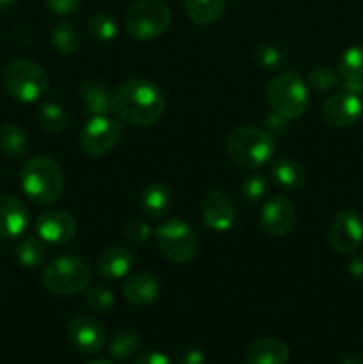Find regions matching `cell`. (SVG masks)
Masks as SVG:
<instances>
[{"label":"cell","instance_id":"1","mask_svg":"<svg viewBox=\"0 0 363 364\" xmlns=\"http://www.w3.org/2000/svg\"><path fill=\"white\" fill-rule=\"evenodd\" d=\"M166 110V98L159 85L146 78H130L114 91L112 114L132 127H152Z\"/></svg>","mask_w":363,"mask_h":364},{"label":"cell","instance_id":"2","mask_svg":"<svg viewBox=\"0 0 363 364\" xmlns=\"http://www.w3.org/2000/svg\"><path fill=\"white\" fill-rule=\"evenodd\" d=\"M21 191L36 205H53L64 191V174L59 164L45 155L32 156L20 171Z\"/></svg>","mask_w":363,"mask_h":364},{"label":"cell","instance_id":"3","mask_svg":"<svg viewBox=\"0 0 363 364\" xmlns=\"http://www.w3.org/2000/svg\"><path fill=\"white\" fill-rule=\"evenodd\" d=\"M226 151L231 162L244 169H260L276 153V139L263 128L238 127L228 134Z\"/></svg>","mask_w":363,"mask_h":364},{"label":"cell","instance_id":"4","mask_svg":"<svg viewBox=\"0 0 363 364\" xmlns=\"http://www.w3.org/2000/svg\"><path fill=\"white\" fill-rule=\"evenodd\" d=\"M265 96L270 110L288 121L301 117L310 107L308 84L294 70H287L276 75L267 84Z\"/></svg>","mask_w":363,"mask_h":364},{"label":"cell","instance_id":"5","mask_svg":"<svg viewBox=\"0 0 363 364\" xmlns=\"http://www.w3.org/2000/svg\"><path fill=\"white\" fill-rule=\"evenodd\" d=\"M91 281V267L78 256H59L43 270V287L57 297H71Z\"/></svg>","mask_w":363,"mask_h":364},{"label":"cell","instance_id":"6","mask_svg":"<svg viewBox=\"0 0 363 364\" xmlns=\"http://www.w3.org/2000/svg\"><path fill=\"white\" fill-rule=\"evenodd\" d=\"M171 18V7L162 0H137L125 13V31L137 41H152L169 28Z\"/></svg>","mask_w":363,"mask_h":364},{"label":"cell","instance_id":"7","mask_svg":"<svg viewBox=\"0 0 363 364\" xmlns=\"http://www.w3.org/2000/svg\"><path fill=\"white\" fill-rule=\"evenodd\" d=\"M4 85L14 100L21 103L38 102L48 91V75L31 59H13L2 73Z\"/></svg>","mask_w":363,"mask_h":364},{"label":"cell","instance_id":"8","mask_svg":"<svg viewBox=\"0 0 363 364\" xmlns=\"http://www.w3.org/2000/svg\"><path fill=\"white\" fill-rule=\"evenodd\" d=\"M157 249L173 263H189L198 251V235L185 220L171 219L153 231Z\"/></svg>","mask_w":363,"mask_h":364},{"label":"cell","instance_id":"9","mask_svg":"<svg viewBox=\"0 0 363 364\" xmlns=\"http://www.w3.org/2000/svg\"><path fill=\"white\" fill-rule=\"evenodd\" d=\"M121 137V124L114 117L91 116L78 137V146L89 156H103L116 148Z\"/></svg>","mask_w":363,"mask_h":364},{"label":"cell","instance_id":"10","mask_svg":"<svg viewBox=\"0 0 363 364\" xmlns=\"http://www.w3.org/2000/svg\"><path fill=\"white\" fill-rule=\"evenodd\" d=\"M330 245L340 255H354L363 245V215L354 208L337 212L327 228Z\"/></svg>","mask_w":363,"mask_h":364},{"label":"cell","instance_id":"11","mask_svg":"<svg viewBox=\"0 0 363 364\" xmlns=\"http://www.w3.org/2000/svg\"><path fill=\"white\" fill-rule=\"evenodd\" d=\"M363 116V102L358 95L338 91L327 96L320 107V117L331 128H349Z\"/></svg>","mask_w":363,"mask_h":364},{"label":"cell","instance_id":"12","mask_svg":"<svg viewBox=\"0 0 363 364\" xmlns=\"http://www.w3.org/2000/svg\"><path fill=\"white\" fill-rule=\"evenodd\" d=\"M298 212L295 205L285 196H273L267 199L260 212V228L265 235L274 238L285 237L294 228Z\"/></svg>","mask_w":363,"mask_h":364},{"label":"cell","instance_id":"13","mask_svg":"<svg viewBox=\"0 0 363 364\" xmlns=\"http://www.w3.org/2000/svg\"><path fill=\"white\" fill-rule=\"evenodd\" d=\"M36 231L46 244H68L77 233V220L63 210H45L36 219Z\"/></svg>","mask_w":363,"mask_h":364},{"label":"cell","instance_id":"14","mask_svg":"<svg viewBox=\"0 0 363 364\" xmlns=\"http://www.w3.org/2000/svg\"><path fill=\"white\" fill-rule=\"evenodd\" d=\"M68 340L78 352L93 355L102 350L107 334L105 329L91 316H75L68 323Z\"/></svg>","mask_w":363,"mask_h":364},{"label":"cell","instance_id":"15","mask_svg":"<svg viewBox=\"0 0 363 364\" xmlns=\"http://www.w3.org/2000/svg\"><path fill=\"white\" fill-rule=\"evenodd\" d=\"M201 219L209 230L221 233L235 226L237 212L224 192L210 191L201 203Z\"/></svg>","mask_w":363,"mask_h":364},{"label":"cell","instance_id":"16","mask_svg":"<svg viewBox=\"0 0 363 364\" xmlns=\"http://www.w3.org/2000/svg\"><path fill=\"white\" fill-rule=\"evenodd\" d=\"M28 228V212L23 203L9 194H0V238H18Z\"/></svg>","mask_w":363,"mask_h":364},{"label":"cell","instance_id":"17","mask_svg":"<svg viewBox=\"0 0 363 364\" xmlns=\"http://www.w3.org/2000/svg\"><path fill=\"white\" fill-rule=\"evenodd\" d=\"M78 95H80L84 110L91 116H103L112 110L114 91L102 78L82 80V84L78 85Z\"/></svg>","mask_w":363,"mask_h":364},{"label":"cell","instance_id":"18","mask_svg":"<svg viewBox=\"0 0 363 364\" xmlns=\"http://www.w3.org/2000/svg\"><path fill=\"white\" fill-rule=\"evenodd\" d=\"M134 263L135 258L128 249L121 247V245H112V247L103 249L98 255V258H96V272L103 279H123L134 269Z\"/></svg>","mask_w":363,"mask_h":364},{"label":"cell","instance_id":"19","mask_svg":"<svg viewBox=\"0 0 363 364\" xmlns=\"http://www.w3.org/2000/svg\"><path fill=\"white\" fill-rule=\"evenodd\" d=\"M290 359V348L280 338H260L248 347V364H287Z\"/></svg>","mask_w":363,"mask_h":364},{"label":"cell","instance_id":"20","mask_svg":"<svg viewBox=\"0 0 363 364\" xmlns=\"http://www.w3.org/2000/svg\"><path fill=\"white\" fill-rule=\"evenodd\" d=\"M160 294V284L155 276L148 272H139L128 277L123 284L125 301L132 306H148L157 301Z\"/></svg>","mask_w":363,"mask_h":364},{"label":"cell","instance_id":"21","mask_svg":"<svg viewBox=\"0 0 363 364\" xmlns=\"http://www.w3.org/2000/svg\"><path fill=\"white\" fill-rule=\"evenodd\" d=\"M269 178L278 185L287 191H295V188L305 187L308 180L305 166L294 159H280L270 166Z\"/></svg>","mask_w":363,"mask_h":364},{"label":"cell","instance_id":"22","mask_svg":"<svg viewBox=\"0 0 363 364\" xmlns=\"http://www.w3.org/2000/svg\"><path fill=\"white\" fill-rule=\"evenodd\" d=\"M139 206L148 219H162L171 208V191L160 181H153L139 196Z\"/></svg>","mask_w":363,"mask_h":364},{"label":"cell","instance_id":"23","mask_svg":"<svg viewBox=\"0 0 363 364\" xmlns=\"http://www.w3.org/2000/svg\"><path fill=\"white\" fill-rule=\"evenodd\" d=\"M0 151L7 159H25V155L28 151V139L20 124L4 123L0 127Z\"/></svg>","mask_w":363,"mask_h":364},{"label":"cell","instance_id":"24","mask_svg":"<svg viewBox=\"0 0 363 364\" xmlns=\"http://www.w3.org/2000/svg\"><path fill=\"white\" fill-rule=\"evenodd\" d=\"M226 9V0H185L187 16L196 25H212L223 16Z\"/></svg>","mask_w":363,"mask_h":364},{"label":"cell","instance_id":"25","mask_svg":"<svg viewBox=\"0 0 363 364\" xmlns=\"http://www.w3.org/2000/svg\"><path fill=\"white\" fill-rule=\"evenodd\" d=\"M14 258L25 269H38L46 262V247L41 238L25 237L14 247Z\"/></svg>","mask_w":363,"mask_h":364},{"label":"cell","instance_id":"26","mask_svg":"<svg viewBox=\"0 0 363 364\" xmlns=\"http://www.w3.org/2000/svg\"><path fill=\"white\" fill-rule=\"evenodd\" d=\"M139 347H141V334L132 327H125L110 338L109 354L116 361H127L139 350Z\"/></svg>","mask_w":363,"mask_h":364},{"label":"cell","instance_id":"27","mask_svg":"<svg viewBox=\"0 0 363 364\" xmlns=\"http://www.w3.org/2000/svg\"><path fill=\"white\" fill-rule=\"evenodd\" d=\"M340 82L363 80V46H349L338 57Z\"/></svg>","mask_w":363,"mask_h":364},{"label":"cell","instance_id":"28","mask_svg":"<svg viewBox=\"0 0 363 364\" xmlns=\"http://www.w3.org/2000/svg\"><path fill=\"white\" fill-rule=\"evenodd\" d=\"M50 41L52 46L60 53V55H71L80 46V34L77 27L70 21H59L50 32Z\"/></svg>","mask_w":363,"mask_h":364},{"label":"cell","instance_id":"29","mask_svg":"<svg viewBox=\"0 0 363 364\" xmlns=\"http://www.w3.org/2000/svg\"><path fill=\"white\" fill-rule=\"evenodd\" d=\"M253 59L262 70H280L287 63V52L276 43H258L253 48Z\"/></svg>","mask_w":363,"mask_h":364},{"label":"cell","instance_id":"30","mask_svg":"<svg viewBox=\"0 0 363 364\" xmlns=\"http://www.w3.org/2000/svg\"><path fill=\"white\" fill-rule=\"evenodd\" d=\"M38 121L43 130L48 134H60L68 124V114L59 103L46 102L39 107Z\"/></svg>","mask_w":363,"mask_h":364},{"label":"cell","instance_id":"31","mask_svg":"<svg viewBox=\"0 0 363 364\" xmlns=\"http://www.w3.org/2000/svg\"><path fill=\"white\" fill-rule=\"evenodd\" d=\"M88 32L95 41H100V43L112 41V39H116L117 36V23L110 14L96 13L89 18Z\"/></svg>","mask_w":363,"mask_h":364},{"label":"cell","instance_id":"32","mask_svg":"<svg viewBox=\"0 0 363 364\" xmlns=\"http://www.w3.org/2000/svg\"><path fill=\"white\" fill-rule=\"evenodd\" d=\"M306 84L315 91H331L340 85V75L330 66H315L306 75Z\"/></svg>","mask_w":363,"mask_h":364},{"label":"cell","instance_id":"33","mask_svg":"<svg viewBox=\"0 0 363 364\" xmlns=\"http://www.w3.org/2000/svg\"><path fill=\"white\" fill-rule=\"evenodd\" d=\"M267 191H269V183H267V178L262 176V174H251L241 185L242 199L248 203H256L263 199Z\"/></svg>","mask_w":363,"mask_h":364},{"label":"cell","instance_id":"34","mask_svg":"<svg viewBox=\"0 0 363 364\" xmlns=\"http://www.w3.org/2000/svg\"><path fill=\"white\" fill-rule=\"evenodd\" d=\"M114 294L103 287H93L85 291V304L93 309L95 313H109L112 309Z\"/></svg>","mask_w":363,"mask_h":364},{"label":"cell","instance_id":"35","mask_svg":"<svg viewBox=\"0 0 363 364\" xmlns=\"http://www.w3.org/2000/svg\"><path fill=\"white\" fill-rule=\"evenodd\" d=\"M153 230L148 223H142V220H130L128 224H125L123 228V237L125 240L130 242V244L142 245L152 238Z\"/></svg>","mask_w":363,"mask_h":364},{"label":"cell","instance_id":"36","mask_svg":"<svg viewBox=\"0 0 363 364\" xmlns=\"http://www.w3.org/2000/svg\"><path fill=\"white\" fill-rule=\"evenodd\" d=\"M82 0H45L46 7L56 14H71L78 9Z\"/></svg>","mask_w":363,"mask_h":364},{"label":"cell","instance_id":"37","mask_svg":"<svg viewBox=\"0 0 363 364\" xmlns=\"http://www.w3.org/2000/svg\"><path fill=\"white\" fill-rule=\"evenodd\" d=\"M287 121L288 119H285L283 116H280V114H276V112H273V110H270L269 114H265V116H263V123H265V130L269 132V134H283L285 130H287Z\"/></svg>","mask_w":363,"mask_h":364},{"label":"cell","instance_id":"38","mask_svg":"<svg viewBox=\"0 0 363 364\" xmlns=\"http://www.w3.org/2000/svg\"><path fill=\"white\" fill-rule=\"evenodd\" d=\"M134 364H171V361L162 352H144L135 359Z\"/></svg>","mask_w":363,"mask_h":364},{"label":"cell","instance_id":"39","mask_svg":"<svg viewBox=\"0 0 363 364\" xmlns=\"http://www.w3.org/2000/svg\"><path fill=\"white\" fill-rule=\"evenodd\" d=\"M178 364H205V354L198 348H187L178 358Z\"/></svg>","mask_w":363,"mask_h":364},{"label":"cell","instance_id":"40","mask_svg":"<svg viewBox=\"0 0 363 364\" xmlns=\"http://www.w3.org/2000/svg\"><path fill=\"white\" fill-rule=\"evenodd\" d=\"M349 274H351L354 279L363 281V252H354L349 262Z\"/></svg>","mask_w":363,"mask_h":364},{"label":"cell","instance_id":"41","mask_svg":"<svg viewBox=\"0 0 363 364\" xmlns=\"http://www.w3.org/2000/svg\"><path fill=\"white\" fill-rule=\"evenodd\" d=\"M18 2H20V0H0V14L13 11L14 7L18 6Z\"/></svg>","mask_w":363,"mask_h":364},{"label":"cell","instance_id":"42","mask_svg":"<svg viewBox=\"0 0 363 364\" xmlns=\"http://www.w3.org/2000/svg\"><path fill=\"white\" fill-rule=\"evenodd\" d=\"M338 364H363V361L358 358H344Z\"/></svg>","mask_w":363,"mask_h":364},{"label":"cell","instance_id":"43","mask_svg":"<svg viewBox=\"0 0 363 364\" xmlns=\"http://www.w3.org/2000/svg\"><path fill=\"white\" fill-rule=\"evenodd\" d=\"M89 364H114V363L109 361V359H96V361L89 363Z\"/></svg>","mask_w":363,"mask_h":364}]
</instances>
